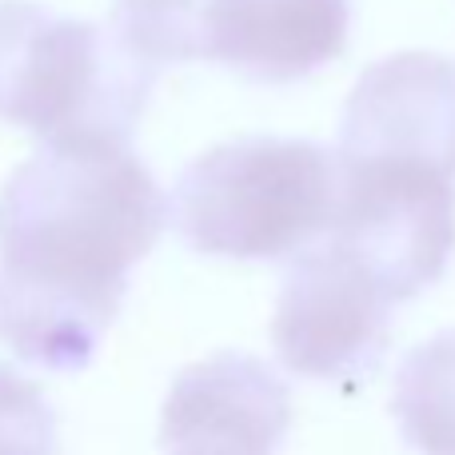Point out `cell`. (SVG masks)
Here are the masks:
<instances>
[{"label": "cell", "instance_id": "cell-1", "mask_svg": "<svg viewBox=\"0 0 455 455\" xmlns=\"http://www.w3.org/2000/svg\"><path fill=\"white\" fill-rule=\"evenodd\" d=\"M172 216L128 144H40L0 188V339L76 371Z\"/></svg>", "mask_w": 455, "mask_h": 455}, {"label": "cell", "instance_id": "cell-2", "mask_svg": "<svg viewBox=\"0 0 455 455\" xmlns=\"http://www.w3.org/2000/svg\"><path fill=\"white\" fill-rule=\"evenodd\" d=\"M148 64L116 28L0 0V120L44 144H132L152 96Z\"/></svg>", "mask_w": 455, "mask_h": 455}, {"label": "cell", "instance_id": "cell-3", "mask_svg": "<svg viewBox=\"0 0 455 455\" xmlns=\"http://www.w3.org/2000/svg\"><path fill=\"white\" fill-rule=\"evenodd\" d=\"M172 228L188 248L280 259L331 232L339 156L299 136H243L200 152L172 188Z\"/></svg>", "mask_w": 455, "mask_h": 455}, {"label": "cell", "instance_id": "cell-4", "mask_svg": "<svg viewBox=\"0 0 455 455\" xmlns=\"http://www.w3.org/2000/svg\"><path fill=\"white\" fill-rule=\"evenodd\" d=\"M328 235L395 304L419 296L455 251V176L419 160H339V212Z\"/></svg>", "mask_w": 455, "mask_h": 455}, {"label": "cell", "instance_id": "cell-5", "mask_svg": "<svg viewBox=\"0 0 455 455\" xmlns=\"http://www.w3.org/2000/svg\"><path fill=\"white\" fill-rule=\"evenodd\" d=\"M392 307V291L328 235L291 264L275 299L272 347L296 376H363L387 352Z\"/></svg>", "mask_w": 455, "mask_h": 455}, {"label": "cell", "instance_id": "cell-6", "mask_svg": "<svg viewBox=\"0 0 455 455\" xmlns=\"http://www.w3.org/2000/svg\"><path fill=\"white\" fill-rule=\"evenodd\" d=\"M339 160H419L455 176V64L395 52L355 80L339 120Z\"/></svg>", "mask_w": 455, "mask_h": 455}, {"label": "cell", "instance_id": "cell-7", "mask_svg": "<svg viewBox=\"0 0 455 455\" xmlns=\"http://www.w3.org/2000/svg\"><path fill=\"white\" fill-rule=\"evenodd\" d=\"M288 424V384L256 355L216 352L172 379L160 448L164 455H275Z\"/></svg>", "mask_w": 455, "mask_h": 455}, {"label": "cell", "instance_id": "cell-8", "mask_svg": "<svg viewBox=\"0 0 455 455\" xmlns=\"http://www.w3.org/2000/svg\"><path fill=\"white\" fill-rule=\"evenodd\" d=\"M352 0H212L204 60L256 84H288L347 48Z\"/></svg>", "mask_w": 455, "mask_h": 455}, {"label": "cell", "instance_id": "cell-9", "mask_svg": "<svg viewBox=\"0 0 455 455\" xmlns=\"http://www.w3.org/2000/svg\"><path fill=\"white\" fill-rule=\"evenodd\" d=\"M392 411L419 455H455V328L408 352L395 371Z\"/></svg>", "mask_w": 455, "mask_h": 455}, {"label": "cell", "instance_id": "cell-10", "mask_svg": "<svg viewBox=\"0 0 455 455\" xmlns=\"http://www.w3.org/2000/svg\"><path fill=\"white\" fill-rule=\"evenodd\" d=\"M212 0H112V28L148 64L204 56V16Z\"/></svg>", "mask_w": 455, "mask_h": 455}, {"label": "cell", "instance_id": "cell-11", "mask_svg": "<svg viewBox=\"0 0 455 455\" xmlns=\"http://www.w3.org/2000/svg\"><path fill=\"white\" fill-rule=\"evenodd\" d=\"M56 416L44 392L0 363V455H52Z\"/></svg>", "mask_w": 455, "mask_h": 455}]
</instances>
